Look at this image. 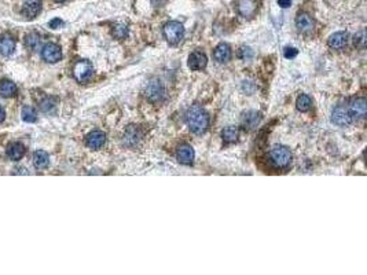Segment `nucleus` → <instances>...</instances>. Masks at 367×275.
Wrapping results in <instances>:
<instances>
[{"label":"nucleus","mask_w":367,"mask_h":275,"mask_svg":"<svg viewBox=\"0 0 367 275\" xmlns=\"http://www.w3.org/2000/svg\"><path fill=\"white\" fill-rule=\"evenodd\" d=\"M55 108V99L54 98H46L40 102V109L44 113H50L52 109Z\"/></svg>","instance_id":"cd10ccee"},{"label":"nucleus","mask_w":367,"mask_h":275,"mask_svg":"<svg viewBox=\"0 0 367 275\" xmlns=\"http://www.w3.org/2000/svg\"><path fill=\"white\" fill-rule=\"evenodd\" d=\"M238 136H239V131H238V128L237 127H227L224 128L223 131H222V138H223V141L225 143H234L237 142V139H238Z\"/></svg>","instance_id":"5701e85b"},{"label":"nucleus","mask_w":367,"mask_h":275,"mask_svg":"<svg viewBox=\"0 0 367 275\" xmlns=\"http://www.w3.org/2000/svg\"><path fill=\"white\" fill-rule=\"evenodd\" d=\"M141 138H142V132H141V129L138 128V127H135V125H129L128 128L126 129V132H124V138H123V142L126 145L127 147H135L139 141H141Z\"/></svg>","instance_id":"6e6552de"},{"label":"nucleus","mask_w":367,"mask_h":275,"mask_svg":"<svg viewBox=\"0 0 367 275\" xmlns=\"http://www.w3.org/2000/svg\"><path fill=\"white\" fill-rule=\"evenodd\" d=\"M297 54H299V50H297V49H294V47H286L284 51L285 58H287V59L296 58V57H297Z\"/></svg>","instance_id":"7c9ffc66"},{"label":"nucleus","mask_w":367,"mask_h":275,"mask_svg":"<svg viewBox=\"0 0 367 275\" xmlns=\"http://www.w3.org/2000/svg\"><path fill=\"white\" fill-rule=\"evenodd\" d=\"M164 37L169 44H177L184 37V28L177 21H169L164 25Z\"/></svg>","instance_id":"7ed1b4c3"},{"label":"nucleus","mask_w":367,"mask_h":275,"mask_svg":"<svg viewBox=\"0 0 367 275\" xmlns=\"http://www.w3.org/2000/svg\"><path fill=\"white\" fill-rule=\"evenodd\" d=\"M113 36L116 37L117 40H123L128 36V26L124 25V24H117V25L113 26V31H112Z\"/></svg>","instance_id":"393cba45"},{"label":"nucleus","mask_w":367,"mask_h":275,"mask_svg":"<svg viewBox=\"0 0 367 275\" xmlns=\"http://www.w3.org/2000/svg\"><path fill=\"white\" fill-rule=\"evenodd\" d=\"M260 123V114L257 112H255V110H251V112H248V113H245L243 117H242V124L245 128H248V129H253V128H256Z\"/></svg>","instance_id":"aec40b11"},{"label":"nucleus","mask_w":367,"mask_h":275,"mask_svg":"<svg viewBox=\"0 0 367 275\" xmlns=\"http://www.w3.org/2000/svg\"><path fill=\"white\" fill-rule=\"evenodd\" d=\"M22 120L26 123H34L37 120V113L33 108L31 106H25L22 109Z\"/></svg>","instance_id":"bb28decb"},{"label":"nucleus","mask_w":367,"mask_h":275,"mask_svg":"<svg viewBox=\"0 0 367 275\" xmlns=\"http://www.w3.org/2000/svg\"><path fill=\"white\" fill-rule=\"evenodd\" d=\"M7 157H9L11 161H19V160L24 157V154H25V147H24V145L19 142H14L9 145V147H7Z\"/></svg>","instance_id":"f3484780"},{"label":"nucleus","mask_w":367,"mask_h":275,"mask_svg":"<svg viewBox=\"0 0 367 275\" xmlns=\"http://www.w3.org/2000/svg\"><path fill=\"white\" fill-rule=\"evenodd\" d=\"M270 159H271V162L276 168H287L290 165V162H292V153H290V150L286 146L276 145V146H274L271 149Z\"/></svg>","instance_id":"f03ea898"},{"label":"nucleus","mask_w":367,"mask_h":275,"mask_svg":"<svg viewBox=\"0 0 367 275\" xmlns=\"http://www.w3.org/2000/svg\"><path fill=\"white\" fill-rule=\"evenodd\" d=\"M87 146L92 150H99L100 147H103V145L106 143V133L102 132L99 129L92 131L87 135Z\"/></svg>","instance_id":"1a4fd4ad"},{"label":"nucleus","mask_w":367,"mask_h":275,"mask_svg":"<svg viewBox=\"0 0 367 275\" xmlns=\"http://www.w3.org/2000/svg\"><path fill=\"white\" fill-rule=\"evenodd\" d=\"M353 42H355V46L356 47H360V49H363L365 47V43H366V39H365V31L362 29L360 32L355 34V39H353Z\"/></svg>","instance_id":"c756f323"},{"label":"nucleus","mask_w":367,"mask_h":275,"mask_svg":"<svg viewBox=\"0 0 367 275\" xmlns=\"http://www.w3.org/2000/svg\"><path fill=\"white\" fill-rule=\"evenodd\" d=\"M257 10V3L255 0H241L238 4V11L242 17H253Z\"/></svg>","instance_id":"dca6fc26"},{"label":"nucleus","mask_w":367,"mask_h":275,"mask_svg":"<svg viewBox=\"0 0 367 275\" xmlns=\"http://www.w3.org/2000/svg\"><path fill=\"white\" fill-rule=\"evenodd\" d=\"M311 106H312V100H311V98H309L308 95H305V94L300 95V97L297 98V100H296V108H297V110L301 112V113L308 112L309 109H311Z\"/></svg>","instance_id":"b1692460"},{"label":"nucleus","mask_w":367,"mask_h":275,"mask_svg":"<svg viewBox=\"0 0 367 275\" xmlns=\"http://www.w3.org/2000/svg\"><path fill=\"white\" fill-rule=\"evenodd\" d=\"M332 120H333L334 124L340 125V127H347L352 123L353 116H352L350 109L344 108V106H337L332 113Z\"/></svg>","instance_id":"0eeeda50"},{"label":"nucleus","mask_w":367,"mask_h":275,"mask_svg":"<svg viewBox=\"0 0 367 275\" xmlns=\"http://www.w3.org/2000/svg\"><path fill=\"white\" fill-rule=\"evenodd\" d=\"M48 25H50L51 29H59L61 26H64V21L61 18H54V19H51Z\"/></svg>","instance_id":"2f4dec72"},{"label":"nucleus","mask_w":367,"mask_h":275,"mask_svg":"<svg viewBox=\"0 0 367 275\" xmlns=\"http://www.w3.org/2000/svg\"><path fill=\"white\" fill-rule=\"evenodd\" d=\"M94 75V67L90 61H77L73 67V76L79 83H87Z\"/></svg>","instance_id":"20e7f679"},{"label":"nucleus","mask_w":367,"mask_h":275,"mask_svg":"<svg viewBox=\"0 0 367 275\" xmlns=\"http://www.w3.org/2000/svg\"><path fill=\"white\" fill-rule=\"evenodd\" d=\"M164 94H165V90H164V85L162 83L157 80V79H153L150 80L146 88H144V97L147 99L156 103V102H160V100L164 98Z\"/></svg>","instance_id":"39448f33"},{"label":"nucleus","mask_w":367,"mask_h":275,"mask_svg":"<svg viewBox=\"0 0 367 275\" xmlns=\"http://www.w3.org/2000/svg\"><path fill=\"white\" fill-rule=\"evenodd\" d=\"M213 58L216 59L219 64H225L231 59V49L228 44L220 43L216 49L213 50Z\"/></svg>","instance_id":"2eb2a0df"},{"label":"nucleus","mask_w":367,"mask_h":275,"mask_svg":"<svg viewBox=\"0 0 367 275\" xmlns=\"http://www.w3.org/2000/svg\"><path fill=\"white\" fill-rule=\"evenodd\" d=\"M42 58L48 64H57L62 59V50L54 43H47L46 46H43Z\"/></svg>","instance_id":"423d86ee"},{"label":"nucleus","mask_w":367,"mask_h":275,"mask_svg":"<svg viewBox=\"0 0 367 275\" xmlns=\"http://www.w3.org/2000/svg\"><path fill=\"white\" fill-rule=\"evenodd\" d=\"M16 50V42L10 36H3L0 39V54L4 57H10Z\"/></svg>","instance_id":"a211bd4d"},{"label":"nucleus","mask_w":367,"mask_h":275,"mask_svg":"<svg viewBox=\"0 0 367 275\" xmlns=\"http://www.w3.org/2000/svg\"><path fill=\"white\" fill-rule=\"evenodd\" d=\"M350 36L347 32H335L329 37V46L333 50H342L347 44H348Z\"/></svg>","instance_id":"4468645a"},{"label":"nucleus","mask_w":367,"mask_h":275,"mask_svg":"<svg viewBox=\"0 0 367 275\" xmlns=\"http://www.w3.org/2000/svg\"><path fill=\"white\" fill-rule=\"evenodd\" d=\"M40 44V36L37 33H29L25 39V46L29 50H36Z\"/></svg>","instance_id":"a878e982"},{"label":"nucleus","mask_w":367,"mask_h":275,"mask_svg":"<svg viewBox=\"0 0 367 275\" xmlns=\"http://www.w3.org/2000/svg\"><path fill=\"white\" fill-rule=\"evenodd\" d=\"M42 11V3L39 0H26L22 6V14L28 19H33L36 18Z\"/></svg>","instance_id":"ddd939ff"},{"label":"nucleus","mask_w":367,"mask_h":275,"mask_svg":"<svg viewBox=\"0 0 367 275\" xmlns=\"http://www.w3.org/2000/svg\"><path fill=\"white\" fill-rule=\"evenodd\" d=\"M57 1H61V3H62V1H66V0H57Z\"/></svg>","instance_id":"f704fd0d"},{"label":"nucleus","mask_w":367,"mask_h":275,"mask_svg":"<svg viewBox=\"0 0 367 275\" xmlns=\"http://www.w3.org/2000/svg\"><path fill=\"white\" fill-rule=\"evenodd\" d=\"M296 26H297V29L300 31L301 33H309L315 28V21L307 13H300L296 17Z\"/></svg>","instance_id":"9d476101"},{"label":"nucleus","mask_w":367,"mask_h":275,"mask_svg":"<svg viewBox=\"0 0 367 275\" xmlns=\"http://www.w3.org/2000/svg\"><path fill=\"white\" fill-rule=\"evenodd\" d=\"M194 156H195V153L190 145H182L176 151V159L180 164H184V165H190L194 161Z\"/></svg>","instance_id":"f8f14e48"},{"label":"nucleus","mask_w":367,"mask_h":275,"mask_svg":"<svg viewBox=\"0 0 367 275\" xmlns=\"http://www.w3.org/2000/svg\"><path fill=\"white\" fill-rule=\"evenodd\" d=\"M278 6L282 9H287L292 6V0H278Z\"/></svg>","instance_id":"473e14b6"},{"label":"nucleus","mask_w":367,"mask_h":275,"mask_svg":"<svg viewBox=\"0 0 367 275\" xmlns=\"http://www.w3.org/2000/svg\"><path fill=\"white\" fill-rule=\"evenodd\" d=\"M366 112H367V102L365 98H358V99L352 102V105H351V113H352V116H356V117H360V118H363V117L366 116Z\"/></svg>","instance_id":"6ab92c4d"},{"label":"nucleus","mask_w":367,"mask_h":275,"mask_svg":"<svg viewBox=\"0 0 367 275\" xmlns=\"http://www.w3.org/2000/svg\"><path fill=\"white\" fill-rule=\"evenodd\" d=\"M17 94V85L11 80H1L0 81V97L10 98Z\"/></svg>","instance_id":"4be33fe9"},{"label":"nucleus","mask_w":367,"mask_h":275,"mask_svg":"<svg viewBox=\"0 0 367 275\" xmlns=\"http://www.w3.org/2000/svg\"><path fill=\"white\" fill-rule=\"evenodd\" d=\"M208 65V58L205 52L202 51H194L189 57V67L191 70H202Z\"/></svg>","instance_id":"9b49d317"},{"label":"nucleus","mask_w":367,"mask_h":275,"mask_svg":"<svg viewBox=\"0 0 367 275\" xmlns=\"http://www.w3.org/2000/svg\"><path fill=\"white\" fill-rule=\"evenodd\" d=\"M238 57L243 61H249V59L253 58V51H252L251 47H242L239 52H238Z\"/></svg>","instance_id":"c85d7f7f"},{"label":"nucleus","mask_w":367,"mask_h":275,"mask_svg":"<svg viewBox=\"0 0 367 275\" xmlns=\"http://www.w3.org/2000/svg\"><path fill=\"white\" fill-rule=\"evenodd\" d=\"M186 121L194 133H204L209 127V116L207 110L200 105H192L186 113Z\"/></svg>","instance_id":"f257e3e1"},{"label":"nucleus","mask_w":367,"mask_h":275,"mask_svg":"<svg viewBox=\"0 0 367 275\" xmlns=\"http://www.w3.org/2000/svg\"><path fill=\"white\" fill-rule=\"evenodd\" d=\"M33 165L37 169H46L50 165V157L44 150H37L33 153Z\"/></svg>","instance_id":"412c9836"},{"label":"nucleus","mask_w":367,"mask_h":275,"mask_svg":"<svg viewBox=\"0 0 367 275\" xmlns=\"http://www.w3.org/2000/svg\"><path fill=\"white\" fill-rule=\"evenodd\" d=\"M4 118H6V112H4V109L0 106V123H3Z\"/></svg>","instance_id":"72a5a7b5"}]
</instances>
